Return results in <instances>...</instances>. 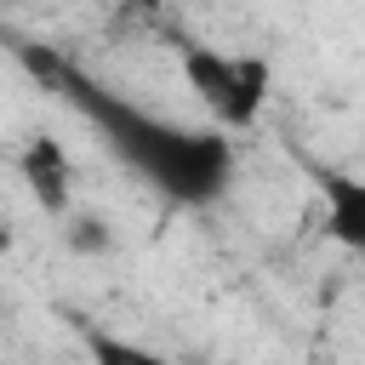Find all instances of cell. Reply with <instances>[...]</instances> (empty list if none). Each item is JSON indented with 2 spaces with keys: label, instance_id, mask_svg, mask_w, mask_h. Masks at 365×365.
Returning a JSON list of instances; mask_svg holds the SVG:
<instances>
[{
  "label": "cell",
  "instance_id": "1",
  "mask_svg": "<svg viewBox=\"0 0 365 365\" xmlns=\"http://www.w3.org/2000/svg\"><path fill=\"white\" fill-rule=\"evenodd\" d=\"M63 91L68 103L103 131V143L165 200L177 205H217L234 182V137L222 125H177L154 108H137L131 97L97 86V80H80V74H63Z\"/></svg>",
  "mask_w": 365,
  "mask_h": 365
},
{
  "label": "cell",
  "instance_id": "2",
  "mask_svg": "<svg viewBox=\"0 0 365 365\" xmlns=\"http://www.w3.org/2000/svg\"><path fill=\"white\" fill-rule=\"evenodd\" d=\"M182 63V80L188 91L205 103V114L222 125V131H251L274 97V63L262 51H222V46H205V40H188L177 51Z\"/></svg>",
  "mask_w": 365,
  "mask_h": 365
},
{
  "label": "cell",
  "instance_id": "3",
  "mask_svg": "<svg viewBox=\"0 0 365 365\" xmlns=\"http://www.w3.org/2000/svg\"><path fill=\"white\" fill-rule=\"evenodd\" d=\"M17 171H23V182H29V194H34V205L46 217H68V205H74V165H68V148L57 137H29L23 154H17Z\"/></svg>",
  "mask_w": 365,
  "mask_h": 365
},
{
  "label": "cell",
  "instance_id": "4",
  "mask_svg": "<svg viewBox=\"0 0 365 365\" xmlns=\"http://www.w3.org/2000/svg\"><path fill=\"white\" fill-rule=\"evenodd\" d=\"M314 188H319V205H325V234L365 257V177L342 171V165H319Z\"/></svg>",
  "mask_w": 365,
  "mask_h": 365
},
{
  "label": "cell",
  "instance_id": "5",
  "mask_svg": "<svg viewBox=\"0 0 365 365\" xmlns=\"http://www.w3.org/2000/svg\"><path fill=\"white\" fill-rule=\"evenodd\" d=\"M86 354H91V365H171L160 348L114 336V331H86Z\"/></svg>",
  "mask_w": 365,
  "mask_h": 365
},
{
  "label": "cell",
  "instance_id": "6",
  "mask_svg": "<svg viewBox=\"0 0 365 365\" xmlns=\"http://www.w3.org/2000/svg\"><path fill=\"white\" fill-rule=\"evenodd\" d=\"M68 240H74V245H80V251H103V245H108V228H103V222H97V217H80V222H74V234H68Z\"/></svg>",
  "mask_w": 365,
  "mask_h": 365
}]
</instances>
